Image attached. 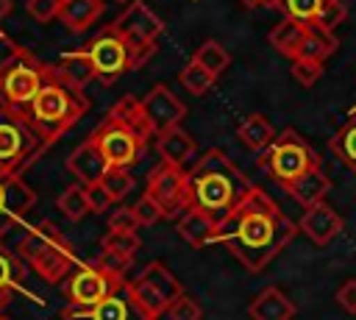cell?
Returning a JSON list of instances; mask_svg holds the SVG:
<instances>
[{"label": "cell", "instance_id": "obj_35", "mask_svg": "<svg viewBox=\"0 0 356 320\" xmlns=\"http://www.w3.org/2000/svg\"><path fill=\"white\" fill-rule=\"evenodd\" d=\"M139 245H142V239H139L136 234L108 231V234L103 237V248H100V250H111V253H120V256L134 259V256H136V250H139Z\"/></svg>", "mask_w": 356, "mask_h": 320}, {"label": "cell", "instance_id": "obj_2", "mask_svg": "<svg viewBox=\"0 0 356 320\" xmlns=\"http://www.w3.org/2000/svg\"><path fill=\"white\" fill-rule=\"evenodd\" d=\"M253 189L245 173L217 147L206 150L186 170V198L189 209H200L214 220L231 214V209Z\"/></svg>", "mask_w": 356, "mask_h": 320}, {"label": "cell", "instance_id": "obj_13", "mask_svg": "<svg viewBox=\"0 0 356 320\" xmlns=\"http://www.w3.org/2000/svg\"><path fill=\"white\" fill-rule=\"evenodd\" d=\"M86 50H89L92 64L97 70V78H103V83H111V78H117L120 72L128 70V50L111 28L103 31L100 36H95V42Z\"/></svg>", "mask_w": 356, "mask_h": 320}, {"label": "cell", "instance_id": "obj_16", "mask_svg": "<svg viewBox=\"0 0 356 320\" xmlns=\"http://www.w3.org/2000/svg\"><path fill=\"white\" fill-rule=\"evenodd\" d=\"M342 217L337 214V209H331L325 200L323 203H317V206H312V209H303V214H300V223H298V228L314 242V245H328L339 231H342Z\"/></svg>", "mask_w": 356, "mask_h": 320}, {"label": "cell", "instance_id": "obj_1", "mask_svg": "<svg viewBox=\"0 0 356 320\" xmlns=\"http://www.w3.org/2000/svg\"><path fill=\"white\" fill-rule=\"evenodd\" d=\"M298 225L259 186H253L228 217L220 220L217 242H222L250 273L264 270L295 237Z\"/></svg>", "mask_w": 356, "mask_h": 320}, {"label": "cell", "instance_id": "obj_6", "mask_svg": "<svg viewBox=\"0 0 356 320\" xmlns=\"http://www.w3.org/2000/svg\"><path fill=\"white\" fill-rule=\"evenodd\" d=\"M92 139L97 142V147L103 150V156L111 167H131V164L139 161V156L145 150V142L125 122H120L111 114L97 125Z\"/></svg>", "mask_w": 356, "mask_h": 320}, {"label": "cell", "instance_id": "obj_17", "mask_svg": "<svg viewBox=\"0 0 356 320\" xmlns=\"http://www.w3.org/2000/svg\"><path fill=\"white\" fill-rule=\"evenodd\" d=\"M50 75H53L56 83H61V86H67L72 92H81L89 81L97 78V70L92 64L89 50H78V53H61V58L50 70Z\"/></svg>", "mask_w": 356, "mask_h": 320}, {"label": "cell", "instance_id": "obj_10", "mask_svg": "<svg viewBox=\"0 0 356 320\" xmlns=\"http://www.w3.org/2000/svg\"><path fill=\"white\" fill-rule=\"evenodd\" d=\"M64 320H147L142 314V309L136 306L128 281L117 284L100 303L89 306V309H64L61 312Z\"/></svg>", "mask_w": 356, "mask_h": 320}, {"label": "cell", "instance_id": "obj_30", "mask_svg": "<svg viewBox=\"0 0 356 320\" xmlns=\"http://www.w3.org/2000/svg\"><path fill=\"white\" fill-rule=\"evenodd\" d=\"M58 209H61V214H67L70 220H81V217H86L92 209H89V198H86V186L83 184H72V186H67L61 195H58Z\"/></svg>", "mask_w": 356, "mask_h": 320}, {"label": "cell", "instance_id": "obj_36", "mask_svg": "<svg viewBox=\"0 0 356 320\" xmlns=\"http://www.w3.org/2000/svg\"><path fill=\"white\" fill-rule=\"evenodd\" d=\"M345 17H348V8H345V3H342V0H325V3H323V8H320V14H317L314 28L334 33V28L345 22Z\"/></svg>", "mask_w": 356, "mask_h": 320}, {"label": "cell", "instance_id": "obj_7", "mask_svg": "<svg viewBox=\"0 0 356 320\" xmlns=\"http://www.w3.org/2000/svg\"><path fill=\"white\" fill-rule=\"evenodd\" d=\"M125 278H114L108 275L97 262L95 264H83L78 267L72 275H67L64 281V295H67V309H89L95 303H100L117 284H122Z\"/></svg>", "mask_w": 356, "mask_h": 320}, {"label": "cell", "instance_id": "obj_49", "mask_svg": "<svg viewBox=\"0 0 356 320\" xmlns=\"http://www.w3.org/2000/svg\"><path fill=\"white\" fill-rule=\"evenodd\" d=\"M348 114H356V106H353V109H350V111H348Z\"/></svg>", "mask_w": 356, "mask_h": 320}, {"label": "cell", "instance_id": "obj_12", "mask_svg": "<svg viewBox=\"0 0 356 320\" xmlns=\"http://www.w3.org/2000/svg\"><path fill=\"white\" fill-rule=\"evenodd\" d=\"M142 111L147 117V122L153 125V134H164L170 128H178L184 114H186V106L164 86V83H156L145 97H142Z\"/></svg>", "mask_w": 356, "mask_h": 320}, {"label": "cell", "instance_id": "obj_32", "mask_svg": "<svg viewBox=\"0 0 356 320\" xmlns=\"http://www.w3.org/2000/svg\"><path fill=\"white\" fill-rule=\"evenodd\" d=\"M25 281V264L19 256L0 248V289H17Z\"/></svg>", "mask_w": 356, "mask_h": 320}, {"label": "cell", "instance_id": "obj_37", "mask_svg": "<svg viewBox=\"0 0 356 320\" xmlns=\"http://www.w3.org/2000/svg\"><path fill=\"white\" fill-rule=\"evenodd\" d=\"M323 75V61H312V58H292V78L300 86H314Z\"/></svg>", "mask_w": 356, "mask_h": 320}, {"label": "cell", "instance_id": "obj_8", "mask_svg": "<svg viewBox=\"0 0 356 320\" xmlns=\"http://www.w3.org/2000/svg\"><path fill=\"white\" fill-rule=\"evenodd\" d=\"M147 198H153L161 209L164 217H178L189 209V198H186V170L172 167V164H159L150 178H147Z\"/></svg>", "mask_w": 356, "mask_h": 320}, {"label": "cell", "instance_id": "obj_19", "mask_svg": "<svg viewBox=\"0 0 356 320\" xmlns=\"http://www.w3.org/2000/svg\"><path fill=\"white\" fill-rule=\"evenodd\" d=\"M178 234L192 245V248H203L209 242H217L220 234V220H214L211 214L200 211V209H186L178 217Z\"/></svg>", "mask_w": 356, "mask_h": 320}, {"label": "cell", "instance_id": "obj_14", "mask_svg": "<svg viewBox=\"0 0 356 320\" xmlns=\"http://www.w3.org/2000/svg\"><path fill=\"white\" fill-rule=\"evenodd\" d=\"M36 195L19 175H0V237H6L17 220L33 206Z\"/></svg>", "mask_w": 356, "mask_h": 320}, {"label": "cell", "instance_id": "obj_24", "mask_svg": "<svg viewBox=\"0 0 356 320\" xmlns=\"http://www.w3.org/2000/svg\"><path fill=\"white\" fill-rule=\"evenodd\" d=\"M236 136L250 147V150H267L270 145H273V139H275V128H273V122L264 117V114H248L242 122H239V128H236Z\"/></svg>", "mask_w": 356, "mask_h": 320}, {"label": "cell", "instance_id": "obj_38", "mask_svg": "<svg viewBox=\"0 0 356 320\" xmlns=\"http://www.w3.org/2000/svg\"><path fill=\"white\" fill-rule=\"evenodd\" d=\"M167 314H170V320H200V317H203V309H200V303H197L195 298L181 295V298L167 309Z\"/></svg>", "mask_w": 356, "mask_h": 320}, {"label": "cell", "instance_id": "obj_42", "mask_svg": "<svg viewBox=\"0 0 356 320\" xmlns=\"http://www.w3.org/2000/svg\"><path fill=\"white\" fill-rule=\"evenodd\" d=\"M61 11V0H28V14L36 22H50L53 17H58Z\"/></svg>", "mask_w": 356, "mask_h": 320}, {"label": "cell", "instance_id": "obj_11", "mask_svg": "<svg viewBox=\"0 0 356 320\" xmlns=\"http://www.w3.org/2000/svg\"><path fill=\"white\" fill-rule=\"evenodd\" d=\"M42 139L31 134L19 122H0V175H19V170L31 161L28 147L42 150Z\"/></svg>", "mask_w": 356, "mask_h": 320}, {"label": "cell", "instance_id": "obj_26", "mask_svg": "<svg viewBox=\"0 0 356 320\" xmlns=\"http://www.w3.org/2000/svg\"><path fill=\"white\" fill-rule=\"evenodd\" d=\"M108 114L117 117L120 122H125V125H128L145 145H147V139L153 136V125L147 122V117H145V111H142V100H134L131 95H125Z\"/></svg>", "mask_w": 356, "mask_h": 320}, {"label": "cell", "instance_id": "obj_20", "mask_svg": "<svg viewBox=\"0 0 356 320\" xmlns=\"http://www.w3.org/2000/svg\"><path fill=\"white\" fill-rule=\"evenodd\" d=\"M295 312V303L278 287H264L248 306L250 320H292Z\"/></svg>", "mask_w": 356, "mask_h": 320}, {"label": "cell", "instance_id": "obj_31", "mask_svg": "<svg viewBox=\"0 0 356 320\" xmlns=\"http://www.w3.org/2000/svg\"><path fill=\"white\" fill-rule=\"evenodd\" d=\"M195 61L200 64V67H206L214 78L231 64V56H228V50L220 45V42H214V39H209V42H203L200 47H197V53H195Z\"/></svg>", "mask_w": 356, "mask_h": 320}, {"label": "cell", "instance_id": "obj_22", "mask_svg": "<svg viewBox=\"0 0 356 320\" xmlns=\"http://www.w3.org/2000/svg\"><path fill=\"white\" fill-rule=\"evenodd\" d=\"M159 153H161V161L164 164H172V167H181L195 156V139L178 125V128H170L164 134H159Z\"/></svg>", "mask_w": 356, "mask_h": 320}, {"label": "cell", "instance_id": "obj_27", "mask_svg": "<svg viewBox=\"0 0 356 320\" xmlns=\"http://www.w3.org/2000/svg\"><path fill=\"white\" fill-rule=\"evenodd\" d=\"M328 147L348 170L356 173V114H348V122L331 136Z\"/></svg>", "mask_w": 356, "mask_h": 320}, {"label": "cell", "instance_id": "obj_29", "mask_svg": "<svg viewBox=\"0 0 356 320\" xmlns=\"http://www.w3.org/2000/svg\"><path fill=\"white\" fill-rule=\"evenodd\" d=\"M325 0H275V8L284 14V19H295L303 25H314L317 14Z\"/></svg>", "mask_w": 356, "mask_h": 320}, {"label": "cell", "instance_id": "obj_34", "mask_svg": "<svg viewBox=\"0 0 356 320\" xmlns=\"http://www.w3.org/2000/svg\"><path fill=\"white\" fill-rule=\"evenodd\" d=\"M103 189L111 195V200H122L131 189H134V175L128 173V167H111L106 175H103Z\"/></svg>", "mask_w": 356, "mask_h": 320}, {"label": "cell", "instance_id": "obj_41", "mask_svg": "<svg viewBox=\"0 0 356 320\" xmlns=\"http://www.w3.org/2000/svg\"><path fill=\"white\" fill-rule=\"evenodd\" d=\"M108 275H114V278H125V270H128V264H131V259L128 256H120V253H111V250H100V256L95 259Z\"/></svg>", "mask_w": 356, "mask_h": 320}, {"label": "cell", "instance_id": "obj_3", "mask_svg": "<svg viewBox=\"0 0 356 320\" xmlns=\"http://www.w3.org/2000/svg\"><path fill=\"white\" fill-rule=\"evenodd\" d=\"M17 256L25 259L33 267V273L47 284H61L75 264L72 242L50 220L36 223L33 228L25 231V237L19 239Z\"/></svg>", "mask_w": 356, "mask_h": 320}, {"label": "cell", "instance_id": "obj_28", "mask_svg": "<svg viewBox=\"0 0 356 320\" xmlns=\"http://www.w3.org/2000/svg\"><path fill=\"white\" fill-rule=\"evenodd\" d=\"M339 47V42H337V36L334 33H328V31H320V28H309L306 31V39H303V45H300V53H298V58H312V61H325L334 50Z\"/></svg>", "mask_w": 356, "mask_h": 320}, {"label": "cell", "instance_id": "obj_44", "mask_svg": "<svg viewBox=\"0 0 356 320\" xmlns=\"http://www.w3.org/2000/svg\"><path fill=\"white\" fill-rule=\"evenodd\" d=\"M86 198H89V209L92 211H106L114 200H111V195L103 189V184H92V186H86Z\"/></svg>", "mask_w": 356, "mask_h": 320}, {"label": "cell", "instance_id": "obj_47", "mask_svg": "<svg viewBox=\"0 0 356 320\" xmlns=\"http://www.w3.org/2000/svg\"><path fill=\"white\" fill-rule=\"evenodd\" d=\"M8 11H11V0H0V19H3Z\"/></svg>", "mask_w": 356, "mask_h": 320}, {"label": "cell", "instance_id": "obj_18", "mask_svg": "<svg viewBox=\"0 0 356 320\" xmlns=\"http://www.w3.org/2000/svg\"><path fill=\"white\" fill-rule=\"evenodd\" d=\"M111 31H114V33H136V36H145V39L156 42L159 33L164 31V25H161V19H159L145 3H131V6L114 19Z\"/></svg>", "mask_w": 356, "mask_h": 320}, {"label": "cell", "instance_id": "obj_9", "mask_svg": "<svg viewBox=\"0 0 356 320\" xmlns=\"http://www.w3.org/2000/svg\"><path fill=\"white\" fill-rule=\"evenodd\" d=\"M44 83L47 81H44L42 67H36L31 61H19L8 72L0 75V97H3L6 109L17 114V109L33 103V97L42 92Z\"/></svg>", "mask_w": 356, "mask_h": 320}, {"label": "cell", "instance_id": "obj_15", "mask_svg": "<svg viewBox=\"0 0 356 320\" xmlns=\"http://www.w3.org/2000/svg\"><path fill=\"white\" fill-rule=\"evenodd\" d=\"M67 170H70L83 186H92V184H100V181H103V175L111 170V164L106 161V156H103V150L97 147V142L89 136L86 142H81V145L70 153Z\"/></svg>", "mask_w": 356, "mask_h": 320}, {"label": "cell", "instance_id": "obj_21", "mask_svg": "<svg viewBox=\"0 0 356 320\" xmlns=\"http://www.w3.org/2000/svg\"><path fill=\"white\" fill-rule=\"evenodd\" d=\"M328 189H331V178L325 175L323 164L312 167L306 175H300L295 184L286 186V192L292 195V200H298L303 209H312V206L323 203L325 195H328Z\"/></svg>", "mask_w": 356, "mask_h": 320}, {"label": "cell", "instance_id": "obj_46", "mask_svg": "<svg viewBox=\"0 0 356 320\" xmlns=\"http://www.w3.org/2000/svg\"><path fill=\"white\" fill-rule=\"evenodd\" d=\"M245 6H275V0H245Z\"/></svg>", "mask_w": 356, "mask_h": 320}, {"label": "cell", "instance_id": "obj_4", "mask_svg": "<svg viewBox=\"0 0 356 320\" xmlns=\"http://www.w3.org/2000/svg\"><path fill=\"white\" fill-rule=\"evenodd\" d=\"M83 111H86V97L81 92H72L56 81H47L31 103V120L28 122H31V131L44 145H50L67 128H72Z\"/></svg>", "mask_w": 356, "mask_h": 320}, {"label": "cell", "instance_id": "obj_5", "mask_svg": "<svg viewBox=\"0 0 356 320\" xmlns=\"http://www.w3.org/2000/svg\"><path fill=\"white\" fill-rule=\"evenodd\" d=\"M259 164L270 173V178H273L275 184H281V186L286 189V186L295 184L300 175H306L312 167H317L320 159H317V153L312 150V145H309L298 131L286 128V131H281V134L273 139V145H270L267 150H261Z\"/></svg>", "mask_w": 356, "mask_h": 320}, {"label": "cell", "instance_id": "obj_39", "mask_svg": "<svg viewBox=\"0 0 356 320\" xmlns=\"http://www.w3.org/2000/svg\"><path fill=\"white\" fill-rule=\"evenodd\" d=\"M134 214H136V220H139L142 225H156V223L164 217V209H161L153 198L142 195V198L136 200V206H134Z\"/></svg>", "mask_w": 356, "mask_h": 320}, {"label": "cell", "instance_id": "obj_33", "mask_svg": "<svg viewBox=\"0 0 356 320\" xmlns=\"http://www.w3.org/2000/svg\"><path fill=\"white\" fill-rule=\"evenodd\" d=\"M181 83L192 92V95H206L209 89H211V83H214V75L206 70V67H200L195 58L181 70Z\"/></svg>", "mask_w": 356, "mask_h": 320}, {"label": "cell", "instance_id": "obj_43", "mask_svg": "<svg viewBox=\"0 0 356 320\" xmlns=\"http://www.w3.org/2000/svg\"><path fill=\"white\" fill-rule=\"evenodd\" d=\"M337 303H339V309H342V312L356 314V278L345 281V284L337 289Z\"/></svg>", "mask_w": 356, "mask_h": 320}, {"label": "cell", "instance_id": "obj_23", "mask_svg": "<svg viewBox=\"0 0 356 320\" xmlns=\"http://www.w3.org/2000/svg\"><path fill=\"white\" fill-rule=\"evenodd\" d=\"M309 28H312V25H303V22H295V19H281V22L270 31V45H273L281 56L298 58L300 45H303Z\"/></svg>", "mask_w": 356, "mask_h": 320}, {"label": "cell", "instance_id": "obj_48", "mask_svg": "<svg viewBox=\"0 0 356 320\" xmlns=\"http://www.w3.org/2000/svg\"><path fill=\"white\" fill-rule=\"evenodd\" d=\"M0 320H8V317H6V314H3V312H0Z\"/></svg>", "mask_w": 356, "mask_h": 320}, {"label": "cell", "instance_id": "obj_45", "mask_svg": "<svg viewBox=\"0 0 356 320\" xmlns=\"http://www.w3.org/2000/svg\"><path fill=\"white\" fill-rule=\"evenodd\" d=\"M11 301V289H0V312L6 309V303Z\"/></svg>", "mask_w": 356, "mask_h": 320}, {"label": "cell", "instance_id": "obj_25", "mask_svg": "<svg viewBox=\"0 0 356 320\" xmlns=\"http://www.w3.org/2000/svg\"><path fill=\"white\" fill-rule=\"evenodd\" d=\"M100 14H103V3H100V0H61L58 19H61L70 31H83V28H89Z\"/></svg>", "mask_w": 356, "mask_h": 320}, {"label": "cell", "instance_id": "obj_40", "mask_svg": "<svg viewBox=\"0 0 356 320\" xmlns=\"http://www.w3.org/2000/svg\"><path fill=\"white\" fill-rule=\"evenodd\" d=\"M139 220L134 214V209H117L108 214V231H122V234H136L139 231Z\"/></svg>", "mask_w": 356, "mask_h": 320}]
</instances>
